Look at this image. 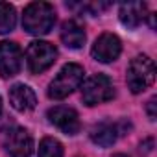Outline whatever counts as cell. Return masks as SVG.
Here are the masks:
<instances>
[{
  "mask_svg": "<svg viewBox=\"0 0 157 157\" xmlns=\"http://www.w3.org/2000/svg\"><path fill=\"white\" fill-rule=\"evenodd\" d=\"M56 24V10L48 2H32L22 15V28L32 35H44Z\"/></svg>",
  "mask_w": 157,
  "mask_h": 157,
  "instance_id": "obj_1",
  "label": "cell"
},
{
  "mask_svg": "<svg viewBox=\"0 0 157 157\" xmlns=\"http://www.w3.org/2000/svg\"><path fill=\"white\" fill-rule=\"evenodd\" d=\"M83 67L78 65V63H67L57 76L52 80L50 87H48V96L52 100H63L68 94H72L80 83L83 82Z\"/></svg>",
  "mask_w": 157,
  "mask_h": 157,
  "instance_id": "obj_2",
  "label": "cell"
},
{
  "mask_svg": "<svg viewBox=\"0 0 157 157\" xmlns=\"http://www.w3.org/2000/svg\"><path fill=\"white\" fill-rule=\"evenodd\" d=\"M153 80H155V65L148 56H137L135 59H131L126 74V82L133 94L146 91L153 83Z\"/></svg>",
  "mask_w": 157,
  "mask_h": 157,
  "instance_id": "obj_3",
  "label": "cell"
},
{
  "mask_svg": "<svg viewBox=\"0 0 157 157\" xmlns=\"http://www.w3.org/2000/svg\"><path fill=\"white\" fill-rule=\"evenodd\" d=\"M115 96V85L111 78L105 74H94L83 83L82 87V98L87 105H98L104 102H109Z\"/></svg>",
  "mask_w": 157,
  "mask_h": 157,
  "instance_id": "obj_4",
  "label": "cell"
},
{
  "mask_svg": "<svg viewBox=\"0 0 157 157\" xmlns=\"http://www.w3.org/2000/svg\"><path fill=\"white\" fill-rule=\"evenodd\" d=\"M57 48L46 41H33L26 50V65L32 74H41L54 65Z\"/></svg>",
  "mask_w": 157,
  "mask_h": 157,
  "instance_id": "obj_5",
  "label": "cell"
},
{
  "mask_svg": "<svg viewBox=\"0 0 157 157\" xmlns=\"http://www.w3.org/2000/svg\"><path fill=\"white\" fill-rule=\"evenodd\" d=\"M22 67V52L17 43L0 41V76L11 78Z\"/></svg>",
  "mask_w": 157,
  "mask_h": 157,
  "instance_id": "obj_6",
  "label": "cell"
},
{
  "mask_svg": "<svg viewBox=\"0 0 157 157\" xmlns=\"http://www.w3.org/2000/svg\"><path fill=\"white\" fill-rule=\"evenodd\" d=\"M4 146L11 157H30L33 151V139L24 128H13L6 133Z\"/></svg>",
  "mask_w": 157,
  "mask_h": 157,
  "instance_id": "obj_7",
  "label": "cell"
},
{
  "mask_svg": "<svg viewBox=\"0 0 157 157\" xmlns=\"http://www.w3.org/2000/svg\"><path fill=\"white\" fill-rule=\"evenodd\" d=\"M120 52H122V43L115 33H102L91 48V56L100 63L115 61L120 56Z\"/></svg>",
  "mask_w": 157,
  "mask_h": 157,
  "instance_id": "obj_8",
  "label": "cell"
},
{
  "mask_svg": "<svg viewBox=\"0 0 157 157\" xmlns=\"http://www.w3.org/2000/svg\"><path fill=\"white\" fill-rule=\"evenodd\" d=\"M48 120L67 135H76L82 128L78 113L67 105H56V107L48 109Z\"/></svg>",
  "mask_w": 157,
  "mask_h": 157,
  "instance_id": "obj_9",
  "label": "cell"
},
{
  "mask_svg": "<svg viewBox=\"0 0 157 157\" xmlns=\"http://www.w3.org/2000/svg\"><path fill=\"white\" fill-rule=\"evenodd\" d=\"M118 135H122L118 124H113V122H107V120H105V122H100V124H94V126L91 128V133H89L91 140H93L94 144L102 146V148L113 146V144L117 142Z\"/></svg>",
  "mask_w": 157,
  "mask_h": 157,
  "instance_id": "obj_10",
  "label": "cell"
},
{
  "mask_svg": "<svg viewBox=\"0 0 157 157\" xmlns=\"http://www.w3.org/2000/svg\"><path fill=\"white\" fill-rule=\"evenodd\" d=\"M10 102L17 111H32L37 105V96L28 85L17 83L10 89Z\"/></svg>",
  "mask_w": 157,
  "mask_h": 157,
  "instance_id": "obj_11",
  "label": "cell"
},
{
  "mask_svg": "<svg viewBox=\"0 0 157 157\" xmlns=\"http://www.w3.org/2000/svg\"><path fill=\"white\" fill-rule=\"evenodd\" d=\"M85 39H87V33L83 30L82 24H78L76 21H67L63 22L61 26V41L67 48H72V50H78L85 44Z\"/></svg>",
  "mask_w": 157,
  "mask_h": 157,
  "instance_id": "obj_12",
  "label": "cell"
},
{
  "mask_svg": "<svg viewBox=\"0 0 157 157\" xmlns=\"http://www.w3.org/2000/svg\"><path fill=\"white\" fill-rule=\"evenodd\" d=\"M118 17H120V22L124 26L137 28L148 17L146 15V4L144 2H128V4H122L120 10H118Z\"/></svg>",
  "mask_w": 157,
  "mask_h": 157,
  "instance_id": "obj_13",
  "label": "cell"
},
{
  "mask_svg": "<svg viewBox=\"0 0 157 157\" xmlns=\"http://www.w3.org/2000/svg\"><path fill=\"white\" fill-rule=\"evenodd\" d=\"M17 24V11L11 4L0 2V33H8Z\"/></svg>",
  "mask_w": 157,
  "mask_h": 157,
  "instance_id": "obj_14",
  "label": "cell"
},
{
  "mask_svg": "<svg viewBox=\"0 0 157 157\" xmlns=\"http://www.w3.org/2000/svg\"><path fill=\"white\" fill-rule=\"evenodd\" d=\"M37 157H63V144L57 139L44 137L39 144V155Z\"/></svg>",
  "mask_w": 157,
  "mask_h": 157,
  "instance_id": "obj_15",
  "label": "cell"
},
{
  "mask_svg": "<svg viewBox=\"0 0 157 157\" xmlns=\"http://www.w3.org/2000/svg\"><path fill=\"white\" fill-rule=\"evenodd\" d=\"M155 98H151L150 102H148V115H150V118L151 120H155Z\"/></svg>",
  "mask_w": 157,
  "mask_h": 157,
  "instance_id": "obj_16",
  "label": "cell"
},
{
  "mask_svg": "<svg viewBox=\"0 0 157 157\" xmlns=\"http://www.w3.org/2000/svg\"><path fill=\"white\" fill-rule=\"evenodd\" d=\"M113 157H128V155H124V153H117V155H113Z\"/></svg>",
  "mask_w": 157,
  "mask_h": 157,
  "instance_id": "obj_17",
  "label": "cell"
},
{
  "mask_svg": "<svg viewBox=\"0 0 157 157\" xmlns=\"http://www.w3.org/2000/svg\"><path fill=\"white\" fill-rule=\"evenodd\" d=\"M0 113H2V100H0Z\"/></svg>",
  "mask_w": 157,
  "mask_h": 157,
  "instance_id": "obj_18",
  "label": "cell"
}]
</instances>
